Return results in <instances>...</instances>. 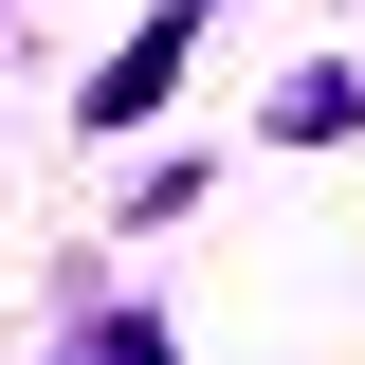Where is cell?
Listing matches in <instances>:
<instances>
[{
  "label": "cell",
  "instance_id": "cell-1",
  "mask_svg": "<svg viewBox=\"0 0 365 365\" xmlns=\"http://www.w3.org/2000/svg\"><path fill=\"white\" fill-rule=\"evenodd\" d=\"M73 365H165V329H91V347H73Z\"/></svg>",
  "mask_w": 365,
  "mask_h": 365
}]
</instances>
